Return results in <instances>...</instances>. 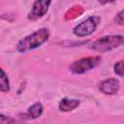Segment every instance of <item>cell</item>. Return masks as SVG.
Masks as SVG:
<instances>
[{"mask_svg":"<svg viewBox=\"0 0 124 124\" xmlns=\"http://www.w3.org/2000/svg\"><path fill=\"white\" fill-rule=\"evenodd\" d=\"M49 35L50 33L47 28H41L33 32L32 34H29L28 36L24 37L23 39H21L17 43L16 49L21 53L35 49L40 46H42L43 44H45L48 40Z\"/></svg>","mask_w":124,"mask_h":124,"instance_id":"cell-1","label":"cell"},{"mask_svg":"<svg viewBox=\"0 0 124 124\" xmlns=\"http://www.w3.org/2000/svg\"><path fill=\"white\" fill-rule=\"evenodd\" d=\"M124 45V35H109L102 37L90 46V48L99 52H106L112 50Z\"/></svg>","mask_w":124,"mask_h":124,"instance_id":"cell-2","label":"cell"},{"mask_svg":"<svg viewBox=\"0 0 124 124\" xmlns=\"http://www.w3.org/2000/svg\"><path fill=\"white\" fill-rule=\"evenodd\" d=\"M101 17L98 16H91L85 20L81 21L79 24L74 27L73 32L78 37H85L91 35L99 26Z\"/></svg>","mask_w":124,"mask_h":124,"instance_id":"cell-3","label":"cell"},{"mask_svg":"<svg viewBox=\"0 0 124 124\" xmlns=\"http://www.w3.org/2000/svg\"><path fill=\"white\" fill-rule=\"evenodd\" d=\"M102 58L101 56H89V57H84L81 59H78L77 61H74L69 69L71 70V72L75 73V74H83L93 68H95L96 66L99 65V63L101 62Z\"/></svg>","mask_w":124,"mask_h":124,"instance_id":"cell-4","label":"cell"},{"mask_svg":"<svg viewBox=\"0 0 124 124\" xmlns=\"http://www.w3.org/2000/svg\"><path fill=\"white\" fill-rule=\"evenodd\" d=\"M50 4H51V1H36V2H34L31 11L28 14V19L37 20V19L43 17L46 14Z\"/></svg>","mask_w":124,"mask_h":124,"instance_id":"cell-5","label":"cell"},{"mask_svg":"<svg viewBox=\"0 0 124 124\" xmlns=\"http://www.w3.org/2000/svg\"><path fill=\"white\" fill-rule=\"evenodd\" d=\"M120 87V83L118 81V79L116 78H108L103 80L100 85H99V89L102 93L106 94V95H114L118 92Z\"/></svg>","mask_w":124,"mask_h":124,"instance_id":"cell-6","label":"cell"},{"mask_svg":"<svg viewBox=\"0 0 124 124\" xmlns=\"http://www.w3.org/2000/svg\"><path fill=\"white\" fill-rule=\"evenodd\" d=\"M79 106V101L76 99H69V98H64L62 99L59 104H58V108L60 111H71L75 108H77Z\"/></svg>","mask_w":124,"mask_h":124,"instance_id":"cell-7","label":"cell"},{"mask_svg":"<svg viewBox=\"0 0 124 124\" xmlns=\"http://www.w3.org/2000/svg\"><path fill=\"white\" fill-rule=\"evenodd\" d=\"M43 110H44V108H43V105L41 103H35L33 104L27 110V115L29 116V118H32V119H36V118H39L42 113H43Z\"/></svg>","mask_w":124,"mask_h":124,"instance_id":"cell-8","label":"cell"},{"mask_svg":"<svg viewBox=\"0 0 124 124\" xmlns=\"http://www.w3.org/2000/svg\"><path fill=\"white\" fill-rule=\"evenodd\" d=\"M1 76H0V90L2 92H8L10 91V81L8 78V76L4 72L3 69H1Z\"/></svg>","mask_w":124,"mask_h":124,"instance_id":"cell-9","label":"cell"},{"mask_svg":"<svg viewBox=\"0 0 124 124\" xmlns=\"http://www.w3.org/2000/svg\"><path fill=\"white\" fill-rule=\"evenodd\" d=\"M114 73L119 77H124V60L117 61L113 66Z\"/></svg>","mask_w":124,"mask_h":124,"instance_id":"cell-10","label":"cell"},{"mask_svg":"<svg viewBox=\"0 0 124 124\" xmlns=\"http://www.w3.org/2000/svg\"><path fill=\"white\" fill-rule=\"evenodd\" d=\"M0 124H20L18 121L14 119L13 117L6 116L4 114L0 115Z\"/></svg>","mask_w":124,"mask_h":124,"instance_id":"cell-11","label":"cell"},{"mask_svg":"<svg viewBox=\"0 0 124 124\" xmlns=\"http://www.w3.org/2000/svg\"><path fill=\"white\" fill-rule=\"evenodd\" d=\"M114 21L119 25H124V10L120 11L114 17Z\"/></svg>","mask_w":124,"mask_h":124,"instance_id":"cell-12","label":"cell"}]
</instances>
